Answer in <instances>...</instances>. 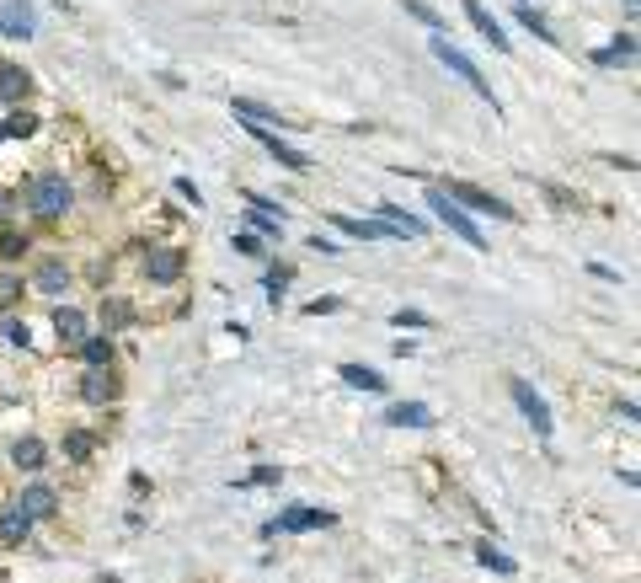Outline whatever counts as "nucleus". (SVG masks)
Wrapping results in <instances>:
<instances>
[{
  "instance_id": "32",
  "label": "nucleus",
  "mask_w": 641,
  "mask_h": 583,
  "mask_svg": "<svg viewBox=\"0 0 641 583\" xmlns=\"http://www.w3.org/2000/svg\"><path fill=\"white\" fill-rule=\"evenodd\" d=\"M406 17H417L422 27H428V33H444V17L428 6V0H406Z\"/></svg>"
},
{
  "instance_id": "14",
  "label": "nucleus",
  "mask_w": 641,
  "mask_h": 583,
  "mask_svg": "<svg viewBox=\"0 0 641 583\" xmlns=\"http://www.w3.org/2000/svg\"><path fill=\"white\" fill-rule=\"evenodd\" d=\"M27 535H33V519H27L17 503H6V509H0V551H22Z\"/></svg>"
},
{
  "instance_id": "1",
  "label": "nucleus",
  "mask_w": 641,
  "mask_h": 583,
  "mask_svg": "<svg viewBox=\"0 0 641 583\" xmlns=\"http://www.w3.org/2000/svg\"><path fill=\"white\" fill-rule=\"evenodd\" d=\"M17 198L38 214V220H65V214L75 209V188H70V177H65V172H54V166H43V172L27 177Z\"/></svg>"
},
{
  "instance_id": "26",
  "label": "nucleus",
  "mask_w": 641,
  "mask_h": 583,
  "mask_svg": "<svg viewBox=\"0 0 641 583\" xmlns=\"http://www.w3.org/2000/svg\"><path fill=\"white\" fill-rule=\"evenodd\" d=\"M129 321H134V305L123 300V295H107V300H102V327H107V337L123 332Z\"/></svg>"
},
{
  "instance_id": "35",
  "label": "nucleus",
  "mask_w": 641,
  "mask_h": 583,
  "mask_svg": "<svg viewBox=\"0 0 641 583\" xmlns=\"http://www.w3.org/2000/svg\"><path fill=\"white\" fill-rule=\"evenodd\" d=\"M230 247H236L241 257H268V252H262V236H252V230H236V236H230Z\"/></svg>"
},
{
  "instance_id": "13",
  "label": "nucleus",
  "mask_w": 641,
  "mask_h": 583,
  "mask_svg": "<svg viewBox=\"0 0 641 583\" xmlns=\"http://www.w3.org/2000/svg\"><path fill=\"white\" fill-rule=\"evenodd\" d=\"M75 396H81L86 407H107V402H118V380H113V370H86V375H81V386H75Z\"/></svg>"
},
{
  "instance_id": "17",
  "label": "nucleus",
  "mask_w": 641,
  "mask_h": 583,
  "mask_svg": "<svg viewBox=\"0 0 641 583\" xmlns=\"http://www.w3.org/2000/svg\"><path fill=\"white\" fill-rule=\"evenodd\" d=\"M43 460H49V444H43L38 434H22L17 444H11V466L27 471V477H33V471H43Z\"/></svg>"
},
{
  "instance_id": "7",
  "label": "nucleus",
  "mask_w": 641,
  "mask_h": 583,
  "mask_svg": "<svg viewBox=\"0 0 641 583\" xmlns=\"http://www.w3.org/2000/svg\"><path fill=\"white\" fill-rule=\"evenodd\" d=\"M182 273H187V252H182V247H171V241H166V247H150V252H145V284L171 289Z\"/></svg>"
},
{
  "instance_id": "39",
  "label": "nucleus",
  "mask_w": 641,
  "mask_h": 583,
  "mask_svg": "<svg viewBox=\"0 0 641 583\" xmlns=\"http://www.w3.org/2000/svg\"><path fill=\"white\" fill-rule=\"evenodd\" d=\"M177 198H182V204H193V209H203V188L193 177H177Z\"/></svg>"
},
{
  "instance_id": "20",
  "label": "nucleus",
  "mask_w": 641,
  "mask_h": 583,
  "mask_svg": "<svg viewBox=\"0 0 641 583\" xmlns=\"http://www.w3.org/2000/svg\"><path fill=\"white\" fill-rule=\"evenodd\" d=\"M59 450H65L70 466H91V455H97V434H91V428H65Z\"/></svg>"
},
{
  "instance_id": "24",
  "label": "nucleus",
  "mask_w": 641,
  "mask_h": 583,
  "mask_svg": "<svg viewBox=\"0 0 641 583\" xmlns=\"http://www.w3.org/2000/svg\"><path fill=\"white\" fill-rule=\"evenodd\" d=\"M374 220H385V225H396V230H401V236H422V230H428V225H422V220H417V214H406L401 204H374Z\"/></svg>"
},
{
  "instance_id": "19",
  "label": "nucleus",
  "mask_w": 641,
  "mask_h": 583,
  "mask_svg": "<svg viewBox=\"0 0 641 583\" xmlns=\"http://www.w3.org/2000/svg\"><path fill=\"white\" fill-rule=\"evenodd\" d=\"M465 17H471V27H476V33H481V38H487V43H492V49H503V54H508V38H503V22H497V17H492V11H487V6H481V0H465Z\"/></svg>"
},
{
  "instance_id": "15",
  "label": "nucleus",
  "mask_w": 641,
  "mask_h": 583,
  "mask_svg": "<svg viewBox=\"0 0 641 583\" xmlns=\"http://www.w3.org/2000/svg\"><path fill=\"white\" fill-rule=\"evenodd\" d=\"M75 354H81L86 370H113V354H118V348H113V337H107V332H86L81 343H75Z\"/></svg>"
},
{
  "instance_id": "21",
  "label": "nucleus",
  "mask_w": 641,
  "mask_h": 583,
  "mask_svg": "<svg viewBox=\"0 0 641 583\" xmlns=\"http://www.w3.org/2000/svg\"><path fill=\"white\" fill-rule=\"evenodd\" d=\"M385 423L390 428H428L433 423V407L428 402H396V407H385Z\"/></svg>"
},
{
  "instance_id": "18",
  "label": "nucleus",
  "mask_w": 641,
  "mask_h": 583,
  "mask_svg": "<svg viewBox=\"0 0 641 583\" xmlns=\"http://www.w3.org/2000/svg\"><path fill=\"white\" fill-rule=\"evenodd\" d=\"M27 97H33V75H27L22 65H0V102L22 107Z\"/></svg>"
},
{
  "instance_id": "36",
  "label": "nucleus",
  "mask_w": 641,
  "mask_h": 583,
  "mask_svg": "<svg viewBox=\"0 0 641 583\" xmlns=\"http://www.w3.org/2000/svg\"><path fill=\"white\" fill-rule=\"evenodd\" d=\"M6 343H11V348H33V327L11 316V321H6Z\"/></svg>"
},
{
  "instance_id": "22",
  "label": "nucleus",
  "mask_w": 641,
  "mask_h": 583,
  "mask_svg": "<svg viewBox=\"0 0 641 583\" xmlns=\"http://www.w3.org/2000/svg\"><path fill=\"white\" fill-rule=\"evenodd\" d=\"M38 124H43V118L33 113V107H11V113L0 118V134H6V140H33Z\"/></svg>"
},
{
  "instance_id": "3",
  "label": "nucleus",
  "mask_w": 641,
  "mask_h": 583,
  "mask_svg": "<svg viewBox=\"0 0 641 583\" xmlns=\"http://www.w3.org/2000/svg\"><path fill=\"white\" fill-rule=\"evenodd\" d=\"M428 209L439 214V225L449 230V236H460L465 247H476V252H487V236H481V225L471 220V214H465L455 198H444V188L439 182H428Z\"/></svg>"
},
{
  "instance_id": "37",
  "label": "nucleus",
  "mask_w": 641,
  "mask_h": 583,
  "mask_svg": "<svg viewBox=\"0 0 641 583\" xmlns=\"http://www.w3.org/2000/svg\"><path fill=\"white\" fill-rule=\"evenodd\" d=\"M17 209H22V198H17V188H0V230H6L11 220H17Z\"/></svg>"
},
{
  "instance_id": "27",
  "label": "nucleus",
  "mask_w": 641,
  "mask_h": 583,
  "mask_svg": "<svg viewBox=\"0 0 641 583\" xmlns=\"http://www.w3.org/2000/svg\"><path fill=\"white\" fill-rule=\"evenodd\" d=\"M631 59H636V33H620L609 49L593 54V65H631Z\"/></svg>"
},
{
  "instance_id": "5",
  "label": "nucleus",
  "mask_w": 641,
  "mask_h": 583,
  "mask_svg": "<svg viewBox=\"0 0 641 583\" xmlns=\"http://www.w3.org/2000/svg\"><path fill=\"white\" fill-rule=\"evenodd\" d=\"M337 525L332 509H316V503H294V509L273 514L268 525H262V541H273V535H310V530H326Z\"/></svg>"
},
{
  "instance_id": "29",
  "label": "nucleus",
  "mask_w": 641,
  "mask_h": 583,
  "mask_svg": "<svg viewBox=\"0 0 641 583\" xmlns=\"http://www.w3.org/2000/svg\"><path fill=\"white\" fill-rule=\"evenodd\" d=\"M236 118H252V124H262V129H268V124H284V118H278L268 102H252V97H236Z\"/></svg>"
},
{
  "instance_id": "25",
  "label": "nucleus",
  "mask_w": 641,
  "mask_h": 583,
  "mask_svg": "<svg viewBox=\"0 0 641 583\" xmlns=\"http://www.w3.org/2000/svg\"><path fill=\"white\" fill-rule=\"evenodd\" d=\"M476 562L487 567V573H497V578H513V573H519V562H513L508 551H497L492 541H476Z\"/></svg>"
},
{
  "instance_id": "8",
  "label": "nucleus",
  "mask_w": 641,
  "mask_h": 583,
  "mask_svg": "<svg viewBox=\"0 0 641 583\" xmlns=\"http://www.w3.org/2000/svg\"><path fill=\"white\" fill-rule=\"evenodd\" d=\"M246 129H252V140H257L262 150H268V156H273L278 166H284V172H294V177H305V172H310V156H305L300 145H289L284 134H273V129H262V124H246Z\"/></svg>"
},
{
  "instance_id": "33",
  "label": "nucleus",
  "mask_w": 641,
  "mask_h": 583,
  "mask_svg": "<svg viewBox=\"0 0 641 583\" xmlns=\"http://www.w3.org/2000/svg\"><path fill=\"white\" fill-rule=\"evenodd\" d=\"M273 482H284V466H268V460H262L257 471H246V477L236 482V487H273Z\"/></svg>"
},
{
  "instance_id": "9",
  "label": "nucleus",
  "mask_w": 641,
  "mask_h": 583,
  "mask_svg": "<svg viewBox=\"0 0 641 583\" xmlns=\"http://www.w3.org/2000/svg\"><path fill=\"white\" fill-rule=\"evenodd\" d=\"M70 284H75V268L65 263V257H43V263L33 268V295H43V300L70 295Z\"/></svg>"
},
{
  "instance_id": "30",
  "label": "nucleus",
  "mask_w": 641,
  "mask_h": 583,
  "mask_svg": "<svg viewBox=\"0 0 641 583\" xmlns=\"http://www.w3.org/2000/svg\"><path fill=\"white\" fill-rule=\"evenodd\" d=\"M246 225H252V236H268V241L284 236V220H278V214H268V209H246Z\"/></svg>"
},
{
  "instance_id": "38",
  "label": "nucleus",
  "mask_w": 641,
  "mask_h": 583,
  "mask_svg": "<svg viewBox=\"0 0 641 583\" xmlns=\"http://www.w3.org/2000/svg\"><path fill=\"white\" fill-rule=\"evenodd\" d=\"M390 327H433V316H422V311H390Z\"/></svg>"
},
{
  "instance_id": "10",
  "label": "nucleus",
  "mask_w": 641,
  "mask_h": 583,
  "mask_svg": "<svg viewBox=\"0 0 641 583\" xmlns=\"http://www.w3.org/2000/svg\"><path fill=\"white\" fill-rule=\"evenodd\" d=\"M17 509L33 519V525H38V519H54L59 514V493H54L49 482H27L22 493H17Z\"/></svg>"
},
{
  "instance_id": "34",
  "label": "nucleus",
  "mask_w": 641,
  "mask_h": 583,
  "mask_svg": "<svg viewBox=\"0 0 641 583\" xmlns=\"http://www.w3.org/2000/svg\"><path fill=\"white\" fill-rule=\"evenodd\" d=\"M519 22H524V27H529V33H535L540 43H561V38L551 33V22L540 17V11H529V6H524V11H519Z\"/></svg>"
},
{
  "instance_id": "4",
  "label": "nucleus",
  "mask_w": 641,
  "mask_h": 583,
  "mask_svg": "<svg viewBox=\"0 0 641 583\" xmlns=\"http://www.w3.org/2000/svg\"><path fill=\"white\" fill-rule=\"evenodd\" d=\"M444 188V198H455V204L465 209V214H492V220H519V209L508 204V198H497V193H487V188H476V182H439Z\"/></svg>"
},
{
  "instance_id": "23",
  "label": "nucleus",
  "mask_w": 641,
  "mask_h": 583,
  "mask_svg": "<svg viewBox=\"0 0 641 583\" xmlns=\"http://www.w3.org/2000/svg\"><path fill=\"white\" fill-rule=\"evenodd\" d=\"M342 386H353V391H369V396H380L385 391V375L380 370H369V364H342Z\"/></svg>"
},
{
  "instance_id": "16",
  "label": "nucleus",
  "mask_w": 641,
  "mask_h": 583,
  "mask_svg": "<svg viewBox=\"0 0 641 583\" xmlns=\"http://www.w3.org/2000/svg\"><path fill=\"white\" fill-rule=\"evenodd\" d=\"M54 332H59V343H65V348H75L91 332V321H86L81 305H54Z\"/></svg>"
},
{
  "instance_id": "42",
  "label": "nucleus",
  "mask_w": 641,
  "mask_h": 583,
  "mask_svg": "<svg viewBox=\"0 0 641 583\" xmlns=\"http://www.w3.org/2000/svg\"><path fill=\"white\" fill-rule=\"evenodd\" d=\"M310 252H321V257H337L342 247H337V241H326V236H310Z\"/></svg>"
},
{
  "instance_id": "6",
  "label": "nucleus",
  "mask_w": 641,
  "mask_h": 583,
  "mask_svg": "<svg viewBox=\"0 0 641 583\" xmlns=\"http://www.w3.org/2000/svg\"><path fill=\"white\" fill-rule=\"evenodd\" d=\"M508 396H513V407H519V412H524V423H529V428H535V434H540V439H551V434H556V418H551V402H545V396H540L535 386H529V380H519V375H513V380H508Z\"/></svg>"
},
{
  "instance_id": "31",
  "label": "nucleus",
  "mask_w": 641,
  "mask_h": 583,
  "mask_svg": "<svg viewBox=\"0 0 641 583\" xmlns=\"http://www.w3.org/2000/svg\"><path fill=\"white\" fill-rule=\"evenodd\" d=\"M289 284H294V268H289V263H273V268H268V279H262V289H268V300H273V305L284 300V289H289Z\"/></svg>"
},
{
  "instance_id": "2",
  "label": "nucleus",
  "mask_w": 641,
  "mask_h": 583,
  "mask_svg": "<svg viewBox=\"0 0 641 583\" xmlns=\"http://www.w3.org/2000/svg\"><path fill=\"white\" fill-rule=\"evenodd\" d=\"M428 54H433V59H439V65H444V70H455V75H460V81H465V86H471V91H476V97H487V102L497 107V97H492V81H487V75H481V65H476V59H471V54H465V49H455V43H449L444 33H433V38H428Z\"/></svg>"
},
{
  "instance_id": "28",
  "label": "nucleus",
  "mask_w": 641,
  "mask_h": 583,
  "mask_svg": "<svg viewBox=\"0 0 641 583\" xmlns=\"http://www.w3.org/2000/svg\"><path fill=\"white\" fill-rule=\"evenodd\" d=\"M27 252H33V241L22 230H0V263H22Z\"/></svg>"
},
{
  "instance_id": "12",
  "label": "nucleus",
  "mask_w": 641,
  "mask_h": 583,
  "mask_svg": "<svg viewBox=\"0 0 641 583\" xmlns=\"http://www.w3.org/2000/svg\"><path fill=\"white\" fill-rule=\"evenodd\" d=\"M332 225L342 230V236H353V241H401V230L385 225V220H353V214H332Z\"/></svg>"
},
{
  "instance_id": "43",
  "label": "nucleus",
  "mask_w": 641,
  "mask_h": 583,
  "mask_svg": "<svg viewBox=\"0 0 641 583\" xmlns=\"http://www.w3.org/2000/svg\"><path fill=\"white\" fill-rule=\"evenodd\" d=\"M0 140H6V134H0Z\"/></svg>"
},
{
  "instance_id": "40",
  "label": "nucleus",
  "mask_w": 641,
  "mask_h": 583,
  "mask_svg": "<svg viewBox=\"0 0 641 583\" xmlns=\"http://www.w3.org/2000/svg\"><path fill=\"white\" fill-rule=\"evenodd\" d=\"M17 295H22V279L17 273H0V305H17Z\"/></svg>"
},
{
  "instance_id": "41",
  "label": "nucleus",
  "mask_w": 641,
  "mask_h": 583,
  "mask_svg": "<svg viewBox=\"0 0 641 583\" xmlns=\"http://www.w3.org/2000/svg\"><path fill=\"white\" fill-rule=\"evenodd\" d=\"M337 305H342L337 295H321V300H310V305H305V316H326V311H337Z\"/></svg>"
},
{
  "instance_id": "11",
  "label": "nucleus",
  "mask_w": 641,
  "mask_h": 583,
  "mask_svg": "<svg viewBox=\"0 0 641 583\" xmlns=\"http://www.w3.org/2000/svg\"><path fill=\"white\" fill-rule=\"evenodd\" d=\"M38 33V11L27 0H6L0 6V38H33Z\"/></svg>"
}]
</instances>
